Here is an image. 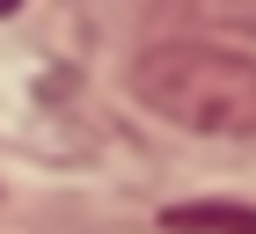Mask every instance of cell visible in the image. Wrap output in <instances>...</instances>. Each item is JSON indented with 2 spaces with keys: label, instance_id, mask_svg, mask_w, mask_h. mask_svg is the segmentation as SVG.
I'll return each mask as SVG.
<instances>
[{
  "label": "cell",
  "instance_id": "7a4b0ae2",
  "mask_svg": "<svg viewBox=\"0 0 256 234\" xmlns=\"http://www.w3.org/2000/svg\"><path fill=\"white\" fill-rule=\"evenodd\" d=\"M168 227H212V234H256V212H234V205H176Z\"/></svg>",
  "mask_w": 256,
  "mask_h": 234
},
{
  "label": "cell",
  "instance_id": "6da1fadb",
  "mask_svg": "<svg viewBox=\"0 0 256 234\" xmlns=\"http://www.w3.org/2000/svg\"><path fill=\"white\" fill-rule=\"evenodd\" d=\"M132 102L198 139H256V52L154 44L132 58Z\"/></svg>",
  "mask_w": 256,
  "mask_h": 234
}]
</instances>
